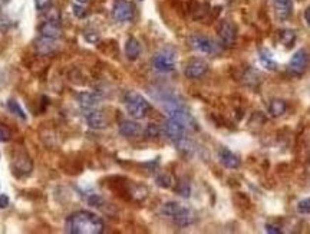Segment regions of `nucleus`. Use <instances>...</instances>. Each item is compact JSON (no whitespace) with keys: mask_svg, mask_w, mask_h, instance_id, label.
Masks as SVG:
<instances>
[{"mask_svg":"<svg viewBox=\"0 0 310 234\" xmlns=\"http://www.w3.org/2000/svg\"><path fill=\"white\" fill-rule=\"evenodd\" d=\"M65 229L70 234H101L103 232V221L97 214L82 210L68 217Z\"/></svg>","mask_w":310,"mask_h":234,"instance_id":"obj_1","label":"nucleus"},{"mask_svg":"<svg viewBox=\"0 0 310 234\" xmlns=\"http://www.w3.org/2000/svg\"><path fill=\"white\" fill-rule=\"evenodd\" d=\"M163 214L167 217H171L177 226L185 227L190 226L194 221V216L191 213V210H188L187 207L181 205L177 201H168L163 205Z\"/></svg>","mask_w":310,"mask_h":234,"instance_id":"obj_2","label":"nucleus"},{"mask_svg":"<svg viewBox=\"0 0 310 234\" xmlns=\"http://www.w3.org/2000/svg\"><path fill=\"white\" fill-rule=\"evenodd\" d=\"M125 108L134 119L145 118L151 109L149 102L141 94H138L135 91H130L125 94Z\"/></svg>","mask_w":310,"mask_h":234,"instance_id":"obj_3","label":"nucleus"},{"mask_svg":"<svg viewBox=\"0 0 310 234\" xmlns=\"http://www.w3.org/2000/svg\"><path fill=\"white\" fill-rule=\"evenodd\" d=\"M152 65L158 72H163V73L172 72L177 67V52L172 48L161 49L154 55Z\"/></svg>","mask_w":310,"mask_h":234,"instance_id":"obj_4","label":"nucleus"},{"mask_svg":"<svg viewBox=\"0 0 310 234\" xmlns=\"http://www.w3.org/2000/svg\"><path fill=\"white\" fill-rule=\"evenodd\" d=\"M135 15V7L128 0H116L112 7V16L116 22H131Z\"/></svg>","mask_w":310,"mask_h":234,"instance_id":"obj_5","label":"nucleus"},{"mask_svg":"<svg viewBox=\"0 0 310 234\" xmlns=\"http://www.w3.org/2000/svg\"><path fill=\"white\" fill-rule=\"evenodd\" d=\"M187 130H188V128H187L184 124H181L180 121L172 119V118H168L163 127V133L165 134V136H167L168 139H171L172 142H175V141H178L181 138H184V136H185V133H187Z\"/></svg>","mask_w":310,"mask_h":234,"instance_id":"obj_6","label":"nucleus"},{"mask_svg":"<svg viewBox=\"0 0 310 234\" xmlns=\"http://www.w3.org/2000/svg\"><path fill=\"white\" fill-rule=\"evenodd\" d=\"M208 72V64L204 59H193L184 67V75L188 79H200Z\"/></svg>","mask_w":310,"mask_h":234,"instance_id":"obj_7","label":"nucleus"},{"mask_svg":"<svg viewBox=\"0 0 310 234\" xmlns=\"http://www.w3.org/2000/svg\"><path fill=\"white\" fill-rule=\"evenodd\" d=\"M190 46L204 55H211L215 52V43L210 37L203 36V34H193L190 37Z\"/></svg>","mask_w":310,"mask_h":234,"instance_id":"obj_8","label":"nucleus"},{"mask_svg":"<svg viewBox=\"0 0 310 234\" xmlns=\"http://www.w3.org/2000/svg\"><path fill=\"white\" fill-rule=\"evenodd\" d=\"M309 65V53L306 49H299L290 59L289 69L294 75H302Z\"/></svg>","mask_w":310,"mask_h":234,"instance_id":"obj_9","label":"nucleus"},{"mask_svg":"<svg viewBox=\"0 0 310 234\" xmlns=\"http://www.w3.org/2000/svg\"><path fill=\"white\" fill-rule=\"evenodd\" d=\"M218 37L226 48L233 46L236 43V39H237V29H236L234 23L224 20L218 28Z\"/></svg>","mask_w":310,"mask_h":234,"instance_id":"obj_10","label":"nucleus"},{"mask_svg":"<svg viewBox=\"0 0 310 234\" xmlns=\"http://www.w3.org/2000/svg\"><path fill=\"white\" fill-rule=\"evenodd\" d=\"M39 32H40L42 36H45V37H49V39L58 40V39H61V36H62V28H61L59 22H56V20H49V19H48L46 22H43V23L40 25Z\"/></svg>","mask_w":310,"mask_h":234,"instance_id":"obj_11","label":"nucleus"},{"mask_svg":"<svg viewBox=\"0 0 310 234\" xmlns=\"http://www.w3.org/2000/svg\"><path fill=\"white\" fill-rule=\"evenodd\" d=\"M218 160H220V163L224 167L229 168V169H236V168L240 167V164H241L240 158L234 152H231L229 148H221V150L218 151Z\"/></svg>","mask_w":310,"mask_h":234,"instance_id":"obj_12","label":"nucleus"},{"mask_svg":"<svg viewBox=\"0 0 310 234\" xmlns=\"http://www.w3.org/2000/svg\"><path fill=\"white\" fill-rule=\"evenodd\" d=\"M86 122L89 125V128L92 130H103L108 125V119L105 117V114H102L101 111L92 109L86 114Z\"/></svg>","mask_w":310,"mask_h":234,"instance_id":"obj_13","label":"nucleus"},{"mask_svg":"<svg viewBox=\"0 0 310 234\" xmlns=\"http://www.w3.org/2000/svg\"><path fill=\"white\" fill-rule=\"evenodd\" d=\"M275 12L278 20H287L293 12V0H275Z\"/></svg>","mask_w":310,"mask_h":234,"instance_id":"obj_14","label":"nucleus"},{"mask_svg":"<svg viewBox=\"0 0 310 234\" xmlns=\"http://www.w3.org/2000/svg\"><path fill=\"white\" fill-rule=\"evenodd\" d=\"M34 46H36L37 53H40V55H43V56L52 55V53H55V52L58 50V43H56V40H55V39H49V37H45V36L39 37V39L36 40Z\"/></svg>","mask_w":310,"mask_h":234,"instance_id":"obj_15","label":"nucleus"},{"mask_svg":"<svg viewBox=\"0 0 310 234\" xmlns=\"http://www.w3.org/2000/svg\"><path fill=\"white\" fill-rule=\"evenodd\" d=\"M78 102H79V106L83 111L89 112V111H92L98 106L99 98L98 95H95L92 92H81L78 95Z\"/></svg>","mask_w":310,"mask_h":234,"instance_id":"obj_16","label":"nucleus"},{"mask_svg":"<svg viewBox=\"0 0 310 234\" xmlns=\"http://www.w3.org/2000/svg\"><path fill=\"white\" fill-rule=\"evenodd\" d=\"M119 133H121V135L127 136V138H135V136L141 135L142 128L135 121H122L121 125H119Z\"/></svg>","mask_w":310,"mask_h":234,"instance_id":"obj_17","label":"nucleus"},{"mask_svg":"<svg viewBox=\"0 0 310 234\" xmlns=\"http://www.w3.org/2000/svg\"><path fill=\"white\" fill-rule=\"evenodd\" d=\"M141 53V43L138 42V39L135 37H130L125 43V55L130 61H135L138 59Z\"/></svg>","mask_w":310,"mask_h":234,"instance_id":"obj_18","label":"nucleus"},{"mask_svg":"<svg viewBox=\"0 0 310 234\" xmlns=\"http://www.w3.org/2000/svg\"><path fill=\"white\" fill-rule=\"evenodd\" d=\"M286 111H287V105L283 100H273L269 105V112L272 114V117H281L286 114Z\"/></svg>","mask_w":310,"mask_h":234,"instance_id":"obj_19","label":"nucleus"},{"mask_svg":"<svg viewBox=\"0 0 310 234\" xmlns=\"http://www.w3.org/2000/svg\"><path fill=\"white\" fill-rule=\"evenodd\" d=\"M174 144H175L177 150L181 151V152H184V154H193V152H194V144H193L188 138H185V136L178 139V141H175Z\"/></svg>","mask_w":310,"mask_h":234,"instance_id":"obj_20","label":"nucleus"},{"mask_svg":"<svg viewBox=\"0 0 310 234\" xmlns=\"http://www.w3.org/2000/svg\"><path fill=\"white\" fill-rule=\"evenodd\" d=\"M7 109L15 115V117L20 118V119H26V114H25V111L20 108V105L17 103L16 100H7Z\"/></svg>","mask_w":310,"mask_h":234,"instance_id":"obj_21","label":"nucleus"},{"mask_svg":"<svg viewBox=\"0 0 310 234\" xmlns=\"http://www.w3.org/2000/svg\"><path fill=\"white\" fill-rule=\"evenodd\" d=\"M155 183H157L158 187H161V188H170V187H172V184H174V178L170 174L164 172V174H160L155 178Z\"/></svg>","mask_w":310,"mask_h":234,"instance_id":"obj_22","label":"nucleus"},{"mask_svg":"<svg viewBox=\"0 0 310 234\" xmlns=\"http://www.w3.org/2000/svg\"><path fill=\"white\" fill-rule=\"evenodd\" d=\"M278 36H280V42L287 48H290L293 45L294 39H296V34H294L293 31H281Z\"/></svg>","mask_w":310,"mask_h":234,"instance_id":"obj_23","label":"nucleus"},{"mask_svg":"<svg viewBox=\"0 0 310 234\" xmlns=\"http://www.w3.org/2000/svg\"><path fill=\"white\" fill-rule=\"evenodd\" d=\"M260 62L263 67H266L267 69H270V70H275L276 69V64H275V61L272 59V56H270V53L267 50H261Z\"/></svg>","mask_w":310,"mask_h":234,"instance_id":"obj_24","label":"nucleus"},{"mask_svg":"<svg viewBox=\"0 0 310 234\" xmlns=\"http://www.w3.org/2000/svg\"><path fill=\"white\" fill-rule=\"evenodd\" d=\"M297 211L300 214H310V197L303 199L297 202Z\"/></svg>","mask_w":310,"mask_h":234,"instance_id":"obj_25","label":"nucleus"},{"mask_svg":"<svg viewBox=\"0 0 310 234\" xmlns=\"http://www.w3.org/2000/svg\"><path fill=\"white\" fill-rule=\"evenodd\" d=\"M72 10H73V15L78 17V19H82V17L86 16V10H85V7H82L81 3H79V4L75 3V4L72 6Z\"/></svg>","mask_w":310,"mask_h":234,"instance_id":"obj_26","label":"nucleus"},{"mask_svg":"<svg viewBox=\"0 0 310 234\" xmlns=\"http://www.w3.org/2000/svg\"><path fill=\"white\" fill-rule=\"evenodd\" d=\"M177 193L182 196V197H190V185L187 183H178V188Z\"/></svg>","mask_w":310,"mask_h":234,"instance_id":"obj_27","label":"nucleus"},{"mask_svg":"<svg viewBox=\"0 0 310 234\" xmlns=\"http://www.w3.org/2000/svg\"><path fill=\"white\" fill-rule=\"evenodd\" d=\"M9 139H10V131L6 127L0 125V142H7Z\"/></svg>","mask_w":310,"mask_h":234,"instance_id":"obj_28","label":"nucleus"},{"mask_svg":"<svg viewBox=\"0 0 310 234\" xmlns=\"http://www.w3.org/2000/svg\"><path fill=\"white\" fill-rule=\"evenodd\" d=\"M34 4L39 10H46L52 4V0H34Z\"/></svg>","mask_w":310,"mask_h":234,"instance_id":"obj_29","label":"nucleus"},{"mask_svg":"<svg viewBox=\"0 0 310 234\" xmlns=\"http://www.w3.org/2000/svg\"><path fill=\"white\" fill-rule=\"evenodd\" d=\"M158 134H160V128L155 124H149L147 128L148 136H158Z\"/></svg>","mask_w":310,"mask_h":234,"instance_id":"obj_30","label":"nucleus"},{"mask_svg":"<svg viewBox=\"0 0 310 234\" xmlns=\"http://www.w3.org/2000/svg\"><path fill=\"white\" fill-rule=\"evenodd\" d=\"M266 232L267 233H272V234H280L281 233V230L276 227V226H273V224H266Z\"/></svg>","mask_w":310,"mask_h":234,"instance_id":"obj_31","label":"nucleus"},{"mask_svg":"<svg viewBox=\"0 0 310 234\" xmlns=\"http://www.w3.org/2000/svg\"><path fill=\"white\" fill-rule=\"evenodd\" d=\"M9 205V197L6 194H0V208H6Z\"/></svg>","mask_w":310,"mask_h":234,"instance_id":"obj_32","label":"nucleus"},{"mask_svg":"<svg viewBox=\"0 0 310 234\" xmlns=\"http://www.w3.org/2000/svg\"><path fill=\"white\" fill-rule=\"evenodd\" d=\"M85 39L88 40V42H97L98 40V34H85Z\"/></svg>","mask_w":310,"mask_h":234,"instance_id":"obj_33","label":"nucleus"},{"mask_svg":"<svg viewBox=\"0 0 310 234\" xmlns=\"http://www.w3.org/2000/svg\"><path fill=\"white\" fill-rule=\"evenodd\" d=\"M305 19H306L308 25H309V26H310V7H308V9L305 10Z\"/></svg>","mask_w":310,"mask_h":234,"instance_id":"obj_34","label":"nucleus"},{"mask_svg":"<svg viewBox=\"0 0 310 234\" xmlns=\"http://www.w3.org/2000/svg\"><path fill=\"white\" fill-rule=\"evenodd\" d=\"M7 1H9V0H0V7H1L3 4H6Z\"/></svg>","mask_w":310,"mask_h":234,"instance_id":"obj_35","label":"nucleus"},{"mask_svg":"<svg viewBox=\"0 0 310 234\" xmlns=\"http://www.w3.org/2000/svg\"><path fill=\"white\" fill-rule=\"evenodd\" d=\"M1 84H3V73L0 72V86H1Z\"/></svg>","mask_w":310,"mask_h":234,"instance_id":"obj_36","label":"nucleus"},{"mask_svg":"<svg viewBox=\"0 0 310 234\" xmlns=\"http://www.w3.org/2000/svg\"><path fill=\"white\" fill-rule=\"evenodd\" d=\"M78 3H81V4H83V3H86V1H89V0H76Z\"/></svg>","mask_w":310,"mask_h":234,"instance_id":"obj_37","label":"nucleus"}]
</instances>
